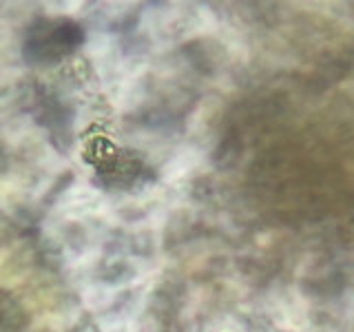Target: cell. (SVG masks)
<instances>
[{
    "label": "cell",
    "instance_id": "1",
    "mask_svg": "<svg viewBox=\"0 0 354 332\" xmlns=\"http://www.w3.org/2000/svg\"><path fill=\"white\" fill-rule=\"evenodd\" d=\"M82 42V27L69 18L36 20L27 29L25 42H22V55L31 64H53L69 58Z\"/></svg>",
    "mask_w": 354,
    "mask_h": 332
}]
</instances>
